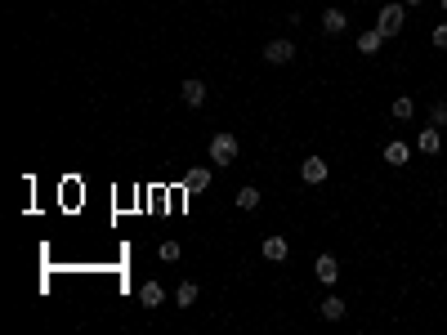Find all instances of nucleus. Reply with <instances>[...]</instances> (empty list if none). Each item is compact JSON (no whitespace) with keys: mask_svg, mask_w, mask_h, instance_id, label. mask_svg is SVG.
<instances>
[{"mask_svg":"<svg viewBox=\"0 0 447 335\" xmlns=\"http://www.w3.org/2000/svg\"><path fill=\"white\" fill-rule=\"evenodd\" d=\"M345 309H349V304H345L340 295H327V299H322V318H327V322H340V318H345Z\"/></svg>","mask_w":447,"mask_h":335,"instance_id":"obj_15","label":"nucleus"},{"mask_svg":"<svg viewBox=\"0 0 447 335\" xmlns=\"http://www.w3.org/2000/svg\"><path fill=\"white\" fill-rule=\"evenodd\" d=\"M184 103L188 107H201V103H206V81H184Z\"/></svg>","mask_w":447,"mask_h":335,"instance_id":"obj_11","label":"nucleus"},{"mask_svg":"<svg viewBox=\"0 0 447 335\" xmlns=\"http://www.w3.org/2000/svg\"><path fill=\"white\" fill-rule=\"evenodd\" d=\"M407 161H411V148H407V143H398V139H393V143H385V166L402 170Z\"/></svg>","mask_w":447,"mask_h":335,"instance_id":"obj_7","label":"nucleus"},{"mask_svg":"<svg viewBox=\"0 0 447 335\" xmlns=\"http://www.w3.org/2000/svg\"><path fill=\"white\" fill-rule=\"evenodd\" d=\"M402 23H407V5H402V0H393V5H385V9L376 14V31H380L385 40H389V36H398Z\"/></svg>","mask_w":447,"mask_h":335,"instance_id":"obj_1","label":"nucleus"},{"mask_svg":"<svg viewBox=\"0 0 447 335\" xmlns=\"http://www.w3.org/2000/svg\"><path fill=\"white\" fill-rule=\"evenodd\" d=\"M327 175H331V170H327L322 157H304V161H300V179H304V183H327Z\"/></svg>","mask_w":447,"mask_h":335,"instance_id":"obj_5","label":"nucleus"},{"mask_svg":"<svg viewBox=\"0 0 447 335\" xmlns=\"http://www.w3.org/2000/svg\"><path fill=\"white\" fill-rule=\"evenodd\" d=\"M416 148H421L425 157H434V153H439V148H443V134H439V125H425V130H421V139H416Z\"/></svg>","mask_w":447,"mask_h":335,"instance_id":"obj_9","label":"nucleus"},{"mask_svg":"<svg viewBox=\"0 0 447 335\" xmlns=\"http://www.w3.org/2000/svg\"><path fill=\"white\" fill-rule=\"evenodd\" d=\"M175 304L179 309H193L197 304V282H179L175 286Z\"/></svg>","mask_w":447,"mask_h":335,"instance_id":"obj_14","label":"nucleus"},{"mask_svg":"<svg viewBox=\"0 0 447 335\" xmlns=\"http://www.w3.org/2000/svg\"><path fill=\"white\" fill-rule=\"evenodd\" d=\"M380 45H385V36H380L376 27H371V31H363V36H358V54H367V59H371V54H380Z\"/></svg>","mask_w":447,"mask_h":335,"instance_id":"obj_12","label":"nucleus"},{"mask_svg":"<svg viewBox=\"0 0 447 335\" xmlns=\"http://www.w3.org/2000/svg\"><path fill=\"white\" fill-rule=\"evenodd\" d=\"M139 304H143V309H162V304H166V286H162V282H143V286H139Z\"/></svg>","mask_w":447,"mask_h":335,"instance_id":"obj_6","label":"nucleus"},{"mask_svg":"<svg viewBox=\"0 0 447 335\" xmlns=\"http://www.w3.org/2000/svg\"><path fill=\"white\" fill-rule=\"evenodd\" d=\"M402 5H407V9H411V5H425V0H402Z\"/></svg>","mask_w":447,"mask_h":335,"instance_id":"obj_21","label":"nucleus"},{"mask_svg":"<svg viewBox=\"0 0 447 335\" xmlns=\"http://www.w3.org/2000/svg\"><path fill=\"white\" fill-rule=\"evenodd\" d=\"M389 112H393V121H411V116H416V103H411L407 94H402V99H393Z\"/></svg>","mask_w":447,"mask_h":335,"instance_id":"obj_16","label":"nucleus"},{"mask_svg":"<svg viewBox=\"0 0 447 335\" xmlns=\"http://www.w3.org/2000/svg\"><path fill=\"white\" fill-rule=\"evenodd\" d=\"M313 273H317V282H327V286H331L336 277H340V264H336V255H317Z\"/></svg>","mask_w":447,"mask_h":335,"instance_id":"obj_10","label":"nucleus"},{"mask_svg":"<svg viewBox=\"0 0 447 335\" xmlns=\"http://www.w3.org/2000/svg\"><path fill=\"white\" fill-rule=\"evenodd\" d=\"M430 121H434V125H447V103H443V99L430 107Z\"/></svg>","mask_w":447,"mask_h":335,"instance_id":"obj_19","label":"nucleus"},{"mask_svg":"<svg viewBox=\"0 0 447 335\" xmlns=\"http://www.w3.org/2000/svg\"><path fill=\"white\" fill-rule=\"evenodd\" d=\"M157 255H162L166 264H175V259L184 255V251H179V242H162V246H157Z\"/></svg>","mask_w":447,"mask_h":335,"instance_id":"obj_18","label":"nucleus"},{"mask_svg":"<svg viewBox=\"0 0 447 335\" xmlns=\"http://www.w3.org/2000/svg\"><path fill=\"white\" fill-rule=\"evenodd\" d=\"M443 9H447V0H443Z\"/></svg>","mask_w":447,"mask_h":335,"instance_id":"obj_22","label":"nucleus"},{"mask_svg":"<svg viewBox=\"0 0 447 335\" xmlns=\"http://www.w3.org/2000/svg\"><path fill=\"white\" fill-rule=\"evenodd\" d=\"M206 188H210V170L206 166H193L184 175V192H206Z\"/></svg>","mask_w":447,"mask_h":335,"instance_id":"obj_8","label":"nucleus"},{"mask_svg":"<svg viewBox=\"0 0 447 335\" xmlns=\"http://www.w3.org/2000/svg\"><path fill=\"white\" fill-rule=\"evenodd\" d=\"M291 59H295L291 40H269V45H264V63H273V68H282V63H291Z\"/></svg>","mask_w":447,"mask_h":335,"instance_id":"obj_4","label":"nucleus"},{"mask_svg":"<svg viewBox=\"0 0 447 335\" xmlns=\"http://www.w3.org/2000/svg\"><path fill=\"white\" fill-rule=\"evenodd\" d=\"M286 255H291V242H286L282 233L264 237V259H269V264H286Z\"/></svg>","mask_w":447,"mask_h":335,"instance_id":"obj_3","label":"nucleus"},{"mask_svg":"<svg viewBox=\"0 0 447 335\" xmlns=\"http://www.w3.org/2000/svg\"><path fill=\"white\" fill-rule=\"evenodd\" d=\"M434 45L447 49V23H443V27H434Z\"/></svg>","mask_w":447,"mask_h":335,"instance_id":"obj_20","label":"nucleus"},{"mask_svg":"<svg viewBox=\"0 0 447 335\" xmlns=\"http://www.w3.org/2000/svg\"><path fill=\"white\" fill-rule=\"evenodd\" d=\"M322 27L331 31V36H340V31L349 27V14H345V9H327V14H322Z\"/></svg>","mask_w":447,"mask_h":335,"instance_id":"obj_13","label":"nucleus"},{"mask_svg":"<svg viewBox=\"0 0 447 335\" xmlns=\"http://www.w3.org/2000/svg\"><path fill=\"white\" fill-rule=\"evenodd\" d=\"M237 206L242 210H255V206H260V188H242L237 192Z\"/></svg>","mask_w":447,"mask_h":335,"instance_id":"obj_17","label":"nucleus"},{"mask_svg":"<svg viewBox=\"0 0 447 335\" xmlns=\"http://www.w3.org/2000/svg\"><path fill=\"white\" fill-rule=\"evenodd\" d=\"M237 161V134H215L210 139V166H233Z\"/></svg>","mask_w":447,"mask_h":335,"instance_id":"obj_2","label":"nucleus"}]
</instances>
